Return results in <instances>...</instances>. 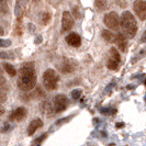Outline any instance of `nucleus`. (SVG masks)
I'll return each instance as SVG.
<instances>
[{"label": "nucleus", "mask_w": 146, "mask_h": 146, "mask_svg": "<svg viewBox=\"0 0 146 146\" xmlns=\"http://www.w3.org/2000/svg\"><path fill=\"white\" fill-rule=\"evenodd\" d=\"M102 37L107 41V42H114L115 41V36L112 32H110L108 30H103L102 31Z\"/></svg>", "instance_id": "dca6fc26"}, {"label": "nucleus", "mask_w": 146, "mask_h": 146, "mask_svg": "<svg viewBox=\"0 0 146 146\" xmlns=\"http://www.w3.org/2000/svg\"><path fill=\"white\" fill-rule=\"evenodd\" d=\"M133 8H134V11H135L136 15L139 17V20H142V21L146 20V1L135 0Z\"/></svg>", "instance_id": "423d86ee"}, {"label": "nucleus", "mask_w": 146, "mask_h": 146, "mask_svg": "<svg viewBox=\"0 0 146 146\" xmlns=\"http://www.w3.org/2000/svg\"><path fill=\"white\" fill-rule=\"evenodd\" d=\"M59 70L62 73H72L75 70V64L70 59L64 58L63 62L60 63V65H59Z\"/></svg>", "instance_id": "9d476101"}, {"label": "nucleus", "mask_w": 146, "mask_h": 146, "mask_svg": "<svg viewBox=\"0 0 146 146\" xmlns=\"http://www.w3.org/2000/svg\"><path fill=\"white\" fill-rule=\"evenodd\" d=\"M27 113H28L27 109L23 108V107H20V108H18V109H15V111L10 114L9 119H10V120H13V121L20 122L22 120H24V117H27Z\"/></svg>", "instance_id": "1a4fd4ad"}, {"label": "nucleus", "mask_w": 146, "mask_h": 146, "mask_svg": "<svg viewBox=\"0 0 146 146\" xmlns=\"http://www.w3.org/2000/svg\"><path fill=\"white\" fill-rule=\"evenodd\" d=\"M15 55L12 52H1L0 53V58L1 59H13Z\"/></svg>", "instance_id": "aec40b11"}, {"label": "nucleus", "mask_w": 146, "mask_h": 146, "mask_svg": "<svg viewBox=\"0 0 146 146\" xmlns=\"http://www.w3.org/2000/svg\"><path fill=\"white\" fill-rule=\"evenodd\" d=\"M8 91V85H7V80L3 76V73H2V69L0 68V95H6Z\"/></svg>", "instance_id": "4468645a"}, {"label": "nucleus", "mask_w": 146, "mask_h": 146, "mask_svg": "<svg viewBox=\"0 0 146 146\" xmlns=\"http://www.w3.org/2000/svg\"><path fill=\"white\" fill-rule=\"evenodd\" d=\"M120 60H121V57H120V53L117 48L112 47L111 51H110V57L108 59V63H107V66L109 69H112V70H115L117 68V66L120 64Z\"/></svg>", "instance_id": "39448f33"}, {"label": "nucleus", "mask_w": 146, "mask_h": 146, "mask_svg": "<svg viewBox=\"0 0 146 146\" xmlns=\"http://www.w3.org/2000/svg\"><path fill=\"white\" fill-rule=\"evenodd\" d=\"M73 27H74V19L73 17H72V15L68 11H64L63 17H62V31L63 32L70 31Z\"/></svg>", "instance_id": "6e6552de"}, {"label": "nucleus", "mask_w": 146, "mask_h": 146, "mask_svg": "<svg viewBox=\"0 0 146 146\" xmlns=\"http://www.w3.org/2000/svg\"><path fill=\"white\" fill-rule=\"evenodd\" d=\"M42 125H43L42 120H40V119H34V120H32V121L30 122L29 127H28V134H29L30 136L33 135V134L37 131V129L42 127Z\"/></svg>", "instance_id": "f8f14e48"}, {"label": "nucleus", "mask_w": 146, "mask_h": 146, "mask_svg": "<svg viewBox=\"0 0 146 146\" xmlns=\"http://www.w3.org/2000/svg\"><path fill=\"white\" fill-rule=\"evenodd\" d=\"M81 94H82V91H81L80 89H75L73 92H72V97H73V99L77 100V99L80 98Z\"/></svg>", "instance_id": "4be33fe9"}, {"label": "nucleus", "mask_w": 146, "mask_h": 146, "mask_svg": "<svg viewBox=\"0 0 146 146\" xmlns=\"http://www.w3.org/2000/svg\"><path fill=\"white\" fill-rule=\"evenodd\" d=\"M141 41H142L143 43H145V42H146V30H145V32L143 33V35H142V38H141Z\"/></svg>", "instance_id": "393cba45"}, {"label": "nucleus", "mask_w": 146, "mask_h": 146, "mask_svg": "<svg viewBox=\"0 0 146 146\" xmlns=\"http://www.w3.org/2000/svg\"><path fill=\"white\" fill-rule=\"evenodd\" d=\"M36 85V73L32 62L24 63L19 72L18 87L23 91H30Z\"/></svg>", "instance_id": "f257e3e1"}, {"label": "nucleus", "mask_w": 146, "mask_h": 146, "mask_svg": "<svg viewBox=\"0 0 146 146\" xmlns=\"http://www.w3.org/2000/svg\"><path fill=\"white\" fill-rule=\"evenodd\" d=\"M8 11H9L8 0H0V12L3 15H7Z\"/></svg>", "instance_id": "6ab92c4d"}, {"label": "nucleus", "mask_w": 146, "mask_h": 146, "mask_svg": "<svg viewBox=\"0 0 146 146\" xmlns=\"http://www.w3.org/2000/svg\"><path fill=\"white\" fill-rule=\"evenodd\" d=\"M3 112H5V110L0 107V115H1V114H3Z\"/></svg>", "instance_id": "cd10ccee"}, {"label": "nucleus", "mask_w": 146, "mask_h": 146, "mask_svg": "<svg viewBox=\"0 0 146 146\" xmlns=\"http://www.w3.org/2000/svg\"><path fill=\"white\" fill-rule=\"evenodd\" d=\"M42 111L45 115H52L53 114V108L48 102H44L42 104Z\"/></svg>", "instance_id": "f3484780"}, {"label": "nucleus", "mask_w": 146, "mask_h": 146, "mask_svg": "<svg viewBox=\"0 0 146 146\" xmlns=\"http://www.w3.org/2000/svg\"><path fill=\"white\" fill-rule=\"evenodd\" d=\"M68 107V99L64 95H58L54 98V110L55 112H63Z\"/></svg>", "instance_id": "0eeeda50"}, {"label": "nucleus", "mask_w": 146, "mask_h": 146, "mask_svg": "<svg viewBox=\"0 0 146 146\" xmlns=\"http://www.w3.org/2000/svg\"><path fill=\"white\" fill-rule=\"evenodd\" d=\"M9 127H10V126H9V124H6V126H5V130H2V132H7L8 130H9Z\"/></svg>", "instance_id": "a878e982"}, {"label": "nucleus", "mask_w": 146, "mask_h": 146, "mask_svg": "<svg viewBox=\"0 0 146 146\" xmlns=\"http://www.w3.org/2000/svg\"><path fill=\"white\" fill-rule=\"evenodd\" d=\"M95 3L99 10H106L108 8V0H95Z\"/></svg>", "instance_id": "a211bd4d"}, {"label": "nucleus", "mask_w": 146, "mask_h": 146, "mask_svg": "<svg viewBox=\"0 0 146 146\" xmlns=\"http://www.w3.org/2000/svg\"><path fill=\"white\" fill-rule=\"evenodd\" d=\"M117 5L120 6V7H123L124 8L126 6V3H125V0H117Z\"/></svg>", "instance_id": "b1692460"}, {"label": "nucleus", "mask_w": 146, "mask_h": 146, "mask_svg": "<svg viewBox=\"0 0 146 146\" xmlns=\"http://www.w3.org/2000/svg\"><path fill=\"white\" fill-rule=\"evenodd\" d=\"M3 33H5V32H3V29H2L1 27H0V35H2Z\"/></svg>", "instance_id": "c85d7f7f"}, {"label": "nucleus", "mask_w": 146, "mask_h": 146, "mask_svg": "<svg viewBox=\"0 0 146 146\" xmlns=\"http://www.w3.org/2000/svg\"><path fill=\"white\" fill-rule=\"evenodd\" d=\"M51 20V13L50 12H44L43 15H42V22L44 24H47Z\"/></svg>", "instance_id": "412c9836"}, {"label": "nucleus", "mask_w": 146, "mask_h": 146, "mask_svg": "<svg viewBox=\"0 0 146 146\" xmlns=\"http://www.w3.org/2000/svg\"><path fill=\"white\" fill-rule=\"evenodd\" d=\"M104 24L111 30H117L120 25V18L115 12H109L104 15Z\"/></svg>", "instance_id": "20e7f679"}, {"label": "nucleus", "mask_w": 146, "mask_h": 146, "mask_svg": "<svg viewBox=\"0 0 146 146\" xmlns=\"http://www.w3.org/2000/svg\"><path fill=\"white\" fill-rule=\"evenodd\" d=\"M11 45V41L10 40H2L0 38V47H9Z\"/></svg>", "instance_id": "5701e85b"}, {"label": "nucleus", "mask_w": 146, "mask_h": 146, "mask_svg": "<svg viewBox=\"0 0 146 146\" xmlns=\"http://www.w3.org/2000/svg\"><path fill=\"white\" fill-rule=\"evenodd\" d=\"M41 40H42V37H36V41H35V43H41Z\"/></svg>", "instance_id": "bb28decb"}, {"label": "nucleus", "mask_w": 146, "mask_h": 146, "mask_svg": "<svg viewBox=\"0 0 146 146\" xmlns=\"http://www.w3.org/2000/svg\"><path fill=\"white\" fill-rule=\"evenodd\" d=\"M59 77L54 69H46L43 74V84L46 89L55 90L58 87Z\"/></svg>", "instance_id": "7ed1b4c3"}, {"label": "nucleus", "mask_w": 146, "mask_h": 146, "mask_svg": "<svg viewBox=\"0 0 146 146\" xmlns=\"http://www.w3.org/2000/svg\"><path fill=\"white\" fill-rule=\"evenodd\" d=\"M115 42H117L119 48L122 52H125L127 48V41H126V37L122 34V33H119L117 36H115Z\"/></svg>", "instance_id": "ddd939ff"}, {"label": "nucleus", "mask_w": 146, "mask_h": 146, "mask_svg": "<svg viewBox=\"0 0 146 146\" xmlns=\"http://www.w3.org/2000/svg\"><path fill=\"white\" fill-rule=\"evenodd\" d=\"M120 24H121V27L123 29V32L125 33V35L129 38H132V37L135 36V34L137 32V23H136L134 15H132L131 12L124 11L122 13L121 19H120Z\"/></svg>", "instance_id": "f03ea898"}, {"label": "nucleus", "mask_w": 146, "mask_h": 146, "mask_svg": "<svg viewBox=\"0 0 146 146\" xmlns=\"http://www.w3.org/2000/svg\"><path fill=\"white\" fill-rule=\"evenodd\" d=\"M2 67H3V69H5V70L8 73V75H9V76L15 77V75H17V70H15V68L11 65V64H9V63H3Z\"/></svg>", "instance_id": "2eb2a0df"}, {"label": "nucleus", "mask_w": 146, "mask_h": 146, "mask_svg": "<svg viewBox=\"0 0 146 146\" xmlns=\"http://www.w3.org/2000/svg\"><path fill=\"white\" fill-rule=\"evenodd\" d=\"M66 42L69 44L70 46H73V47H78V46H80L81 44V38L78 34L70 33V34H68L66 36Z\"/></svg>", "instance_id": "9b49d317"}]
</instances>
